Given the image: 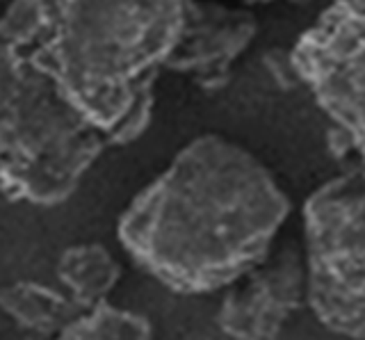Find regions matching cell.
<instances>
[{
	"label": "cell",
	"instance_id": "obj_1",
	"mask_svg": "<svg viewBox=\"0 0 365 340\" xmlns=\"http://www.w3.org/2000/svg\"><path fill=\"white\" fill-rule=\"evenodd\" d=\"M292 210L258 158L201 135L123 208L117 237L133 263L178 294L228 288L262 263Z\"/></svg>",
	"mask_w": 365,
	"mask_h": 340
},
{
	"label": "cell",
	"instance_id": "obj_2",
	"mask_svg": "<svg viewBox=\"0 0 365 340\" xmlns=\"http://www.w3.org/2000/svg\"><path fill=\"white\" fill-rule=\"evenodd\" d=\"M182 26L185 0H16L0 21L108 144L148 126Z\"/></svg>",
	"mask_w": 365,
	"mask_h": 340
},
{
	"label": "cell",
	"instance_id": "obj_3",
	"mask_svg": "<svg viewBox=\"0 0 365 340\" xmlns=\"http://www.w3.org/2000/svg\"><path fill=\"white\" fill-rule=\"evenodd\" d=\"M106 146L53 78L0 30V192L32 206H60Z\"/></svg>",
	"mask_w": 365,
	"mask_h": 340
},
{
	"label": "cell",
	"instance_id": "obj_4",
	"mask_svg": "<svg viewBox=\"0 0 365 340\" xmlns=\"http://www.w3.org/2000/svg\"><path fill=\"white\" fill-rule=\"evenodd\" d=\"M306 304L338 338L365 340V174L345 167L304 203Z\"/></svg>",
	"mask_w": 365,
	"mask_h": 340
},
{
	"label": "cell",
	"instance_id": "obj_5",
	"mask_svg": "<svg viewBox=\"0 0 365 340\" xmlns=\"http://www.w3.org/2000/svg\"><path fill=\"white\" fill-rule=\"evenodd\" d=\"M290 66L331 121L334 158L365 174V0H331L297 39Z\"/></svg>",
	"mask_w": 365,
	"mask_h": 340
},
{
	"label": "cell",
	"instance_id": "obj_6",
	"mask_svg": "<svg viewBox=\"0 0 365 340\" xmlns=\"http://www.w3.org/2000/svg\"><path fill=\"white\" fill-rule=\"evenodd\" d=\"M215 322L231 340H279L290 317L306 304V265L292 244L224 288Z\"/></svg>",
	"mask_w": 365,
	"mask_h": 340
},
{
	"label": "cell",
	"instance_id": "obj_7",
	"mask_svg": "<svg viewBox=\"0 0 365 340\" xmlns=\"http://www.w3.org/2000/svg\"><path fill=\"white\" fill-rule=\"evenodd\" d=\"M254 37L256 19L251 14L185 0V26L167 66L190 71L205 87H220Z\"/></svg>",
	"mask_w": 365,
	"mask_h": 340
},
{
	"label": "cell",
	"instance_id": "obj_8",
	"mask_svg": "<svg viewBox=\"0 0 365 340\" xmlns=\"http://www.w3.org/2000/svg\"><path fill=\"white\" fill-rule=\"evenodd\" d=\"M0 311L30 340H55L73 317L83 313L64 290H55L39 281L0 286Z\"/></svg>",
	"mask_w": 365,
	"mask_h": 340
},
{
	"label": "cell",
	"instance_id": "obj_9",
	"mask_svg": "<svg viewBox=\"0 0 365 340\" xmlns=\"http://www.w3.org/2000/svg\"><path fill=\"white\" fill-rule=\"evenodd\" d=\"M55 274L78 309L89 311L108 302L110 292L121 281L123 269L106 244L78 242L60 254Z\"/></svg>",
	"mask_w": 365,
	"mask_h": 340
},
{
	"label": "cell",
	"instance_id": "obj_10",
	"mask_svg": "<svg viewBox=\"0 0 365 340\" xmlns=\"http://www.w3.org/2000/svg\"><path fill=\"white\" fill-rule=\"evenodd\" d=\"M55 340H153L148 317L103 302L68 322Z\"/></svg>",
	"mask_w": 365,
	"mask_h": 340
},
{
	"label": "cell",
	"instance_id": "obj_11",
	"mask_svg": "<svg viewBox=\"0 0 365 340\" xmlns=\"http://www.w3.org/2000/svg\"><path fill=\"white\" fill-rule=\"evenodd\" d=\"M242 3H274V0H242ZM290 3L304 5V3H313V0H290Z\"/></svg>",
	"mask_w": 365,
	"mask_h": 340
},
{
	"label": "cell",
	"instance_id": "obj_12",
	"mask_svg": "<svg viewBox=\"0 0 365 340\" xmlns=\"http://www.w3.org/2000/svg\"><path fill=\"white\" fill-rule=\"evenodd\" d=\"M338 340H347V338H338Z\"/></svg>",
	"mask_w": 365,
	"mask_h": 340
}]
</instances>
